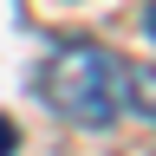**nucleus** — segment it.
<instances>
[{"label": "nucleus", "mask_w": 156, "mask_h": 156, "mask_svg": "<svg viewBox=\"0 0 156 156\" xmlns=\"http://www.w3.org/2000/svg\"><path fill=\"white\" fill-rule=\"evenodd\" d=\"M39 98L65 117V124L104 130L124 111V58L104 52L98 39H65L46 65H39Z\"/></svg>", "instance_id": "nucleus-1"}, {"label": "nucleus", "mask_w": 156, "mask_h": 156, "mask_svg": "<svg viewBox=\"0 0 156 156\" xmlns=\"http://www.w3.org/2000/svg\"><path fill=\"white\" fill-rule=\"evenodd\" d=\"M124 104L156 124V65H150V58H130V65H124Z\"/></svg>", "instance_id": "nucleus-2"}, {"label": "nucleus", "mask_w": 156, "mask_h": 156, "mask_svg": "<svg viewBox=\"0 0 156 156\" xmlns=\"http://www.w3.org/2000/svg\"><path fill=\"white\" fill-rule=\"evenodd\" d=\"M13 143H20V136H13V117H0V156H13Z\"/></svg>", "instance_id": "nucleus-3"}, {"label": "nucleus", "mask_w": 156, "mask_h": 156, "mask_svg": "<svg viewBox=\"0 0 156 156\" xmlns=\"http://www.w3.org/2000/svg\"><path fill=\"white\" fill-rule=\"evenodd\" d=\"M143 33H150V39H156V0H150V13H143Z\"/></svg>", "instance_id": "nucleus-4"}]
</instances>
